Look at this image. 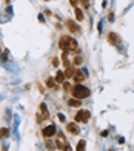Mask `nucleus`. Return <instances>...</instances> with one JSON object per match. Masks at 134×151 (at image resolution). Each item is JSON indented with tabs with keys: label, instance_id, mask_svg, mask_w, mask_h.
Here are the masks:
<instances>
[{
	"label": "nucleus",
	"instance_id": "f257e3e1",
	"mask_svg": "<svg viewBox=\"0 0 134 151\" xmlns=\"http://www.w3.org/2000/svg\"><path fill=\"white\" fill-rule=\"evenodd\" d=\"M76 40H73L71 37H68V35H63V37H60V40H59V48L60 49H63V51H68V49H73V48H76Z\"/></svg>",
	"mask_w": 134,
	"mask_h": 151
},
{
	"label": "nucleus",
	"instance_id": "2eb2a0df",
	"mask_svg": "<svg viewBox=\"0 0 134 151\" xmlns=\"http://www.w3.org/2000/svg\"><path fill=\"white\" fill-rule=\"evenodd\" d=\"M8 128H2L0 130V139H5V137H8Z\"/></svg>",
	"mask_w": 134,
	"mask_h": 151
},
{
	"label": "nucleus",
	"instance_id": "dca6fc26",
	"mask_svg": "<svg viewBox=\"0 0 134 151\" xmlns=\"http://www.w3.org/2000/svg\"><path fill=\"white\" fill-rule=\"evenodd\" d=\"M85 140H80L79 144H77V151H85Z\"/></svg>",
	"mask_w": 134,
	"mask_h": 151
},
{
	"label": "nucleus",
	"instance_id": "412c9836",
	"mask_svg": "<svg viewBox=\"0 0 134 151\" xmlns=\"http://www.w3.org/2000/svg\"><path fill=\"white\" fill-rule=\"evenodd\" d=\"M52 65L54 66H59V59H52Z\"/></svg>",
	"mask_w": 134,
	"mask_h": 151
},
{
	"label": "nucleus",
	"instance_id": "9d476101",
	"mask_svg": "<svg viewBox=\"0 0 134 151\" xmlns=\"http://www.w3.org/2000/svg\"><path fill=\"white\" fill-rule=\"evenodd\" d=\"M85 77H86V76H85L82 71H76V73H74V80L79 82V83H80L82 80H85Z\"/></svg>",
	"mask_w": 134,
	"mask_h": 151
},
{
	"label": "nucleus",
	"instance_id": "6ab92c4d",
	"mask_svg": "<svg viewBox=\"0 0 134 151\" xmlns=\"http://www.w3.org/2000/svg\"><path fill=\"white\" fill-rule=\"evenodd\" d=\"M56 145H57V148H59V150H63V144H62L60 140H57V142H56Z\"/></svg>",
	"mask_w": 134,
	"mask_h": 151
},
{
	"label": "nucleus",
	"instance_id": "5701e85b",
	"mask_svg": "<svg viewBox=\"0 0 134 151\" xmlns=\"http://www.w3.org/2000/svg\"><path fill=\"white\" fill-rule=\"evenodd\" d=\"M82 2H83V3H85V2H86V0H82Z\"/></svg>",
	"mask_w": 134,
	"mask_h": 151
},
{
	"label": "nucleus",
	"instance_id": "1a4fd4ad",
	"mask_svg": "<svg viewBox=\"0 0 134 151\" xmlns=\"http://www.w3.org/2000/svg\"><path fill=\"white\" fill-rule=\"evenodd\" d=\"M54 80H56L57 83H63V82H65V73H62V71H57V74H56Z\"/></svg>",
	"mask_w": 134,
	"mask_h": 151
},
{
	"label": "nucleus",
	"instance_id": "a211bd4d",
	"mask_svg": "<svg viewBox=\"0 0 134 151\" xmlns=\"http://www.w3.org/2000/svg\"><path fill=\"white\" fill-rule=\"evenodd\" d=\"M63 90H65V91H69V90H71V85H69V83H63Z\"/></svg>",
	"mask_w": 134,
	"mask_h": 151
},
{
	"label": "nucleus",
	"instance_id": "0eeeda50",
	"mask_svg": "<svg viewBox=\"0 0 134 151\" xmlns=\"http://www.w3.org/2000/svg\"><path fill=\"white\" fill-rule=\"evenodd\" d=\"M66 26H68V29H69L71 32H77V31H79V26H77L73 20H66Z\"/></svg>",
	"mask_w": 134,
	"mask_h": 151
},
{
	"label": "nucleus",
	"instance_id": "f3484780",
	"mask_svg": "<svg viewBox=\"0 0 134 151\" xmlns=\"http://www.w3.org/2000/svg\"><path fill=\"white\" fill-rule=\"evenodd\" d=\"M74 65H82V57H79V56H77V57L74 59Z\"/></svg>",
	"mask_w": 134,
	"mask_h": 151
},
{
	"label": "nucleus",
	"instance_id": "aec40b11",
	"mask_svg": "<svg viewBox=\"0 0 134 151\" xmlns=\"http://www.w3.org/2000/svg\"><path fill=\"white\" fill-rule=\"evenodd\" d=\"M63 151H73V150H71V147H69L68 144H65V145H63Z\"/></svg>",
	"mask_w": 134,
	"mask_h": 151
},
{
	"label": "nucleus",
	"instance_id": "6e6552de",
	"mask_svg": "<svg viewBox=\"0 0 134 151\" xmlns=\"http://www.w3.org/2000/svg\"><path fill=\"white\" fill-rule=\"evenodd\" d=\"M66 130L71 133V134H79V127L76 123H68L66 125Z\"/></svg>",
	"mask_w": 134,
	"mask_h": 151
},
{
	"label": "nucleus",
	"instance_id": "4468645a",
	"mask_svg": "<svg viewBox=\"0 0 134 151\" xmlns=\"http://www.w3.org/2000/svg\"><path fill=\"white\" fill-rule=\"evenodd\" d=\"M68 105H69V106H80V100H77V99L74 97V99L68 100Z\"/></svg>",
	"mask_w": 134,
	"mask_h": 151
},
{
	"label": "nucleus",
	"instance_id": "b1692460",
	"mask_svg": "<svg viewBox=\"0 0 134 151\" xmlns=\"http://www.w3.org/2000/svg\"><path fill=\"white\" fill-rule=\"evenodd\" d=\"M45 2H48V0H45Z\"/></svg>",
	"mask_w": 134,
	"mask_h": 151
},
{
	"label": "nucleus",
	"instance_id": "9b49d317",
	"mask_svg": "<svg viewBox=\"0 0 134 151\" xmlns=\"http://www.w3.org/2000/svg\"><path fill=\"white\" fill-rule=\"evenodd\" d=\"M46 86H48V88H51V90H59V88H57V85L54 83V79H51V77H48V79H46Z\"/></svg>",
	"mask_w": 134,
	"mask_h": 151
},
{
	"label": "nucleus",
	"instance_id": "39448f33",
	"mask_svg": "<svg viewBox=\"0 0 134 151\" xmlns=\"http://www.w3.org/2000/svg\"><path fill=\"white\" fill-rule=\"evenodd\" d=\"M42 134H43L45 137H51V136H54V134H56V127H54V125H49V127L43 128Z\"/></svg>",
	"mask_w": 134,
	"mask_h": 151
},
{
	"label": "nucleus",
	"instance_id": "7ed1b4c3",
	"mask_svg": "<svg viewBox=\"0 0 134 151\" xmlns=\"http://www.w3.org/2000/svg\"><path fill=\"white\" fill-rule=\"evenodd\" d=\"M90 117H91V114H90V111H83V110H80L77 114H76V122H88L90 120Z\"/></svg>",
	"mask_w": 134,
	"mask_h": 151
},
{
	"label": "nucleus",
	"instance_id": "ddd939ff",
	"mask_svg": "<svg viewBox=\"0 0 134 151\" xmlns=\"http://www.w3.org/2000/svg\"><path fill=\"white\" fill-rule=\"evenodd\" d=\"M74 73H76V71H74L71 66H68V68H66V71H65V77L71 79V77H74Z\"/></svg>",
	"mask_w": 134,
	"mask_h": 151
},
{
	"label": "nucleus",
	"instance_id": "20e7f679",
	"mask_svg": "<svg viewBox=\"0 0 134 151\" xmlns=\"http://www.w3.org/2000/svg\"><path fill=\"white\" fill-rule=\"evenodd\" d=\"M40 114L37 116V122H42L43 119H46L48 117V110H46V105L45 103H40Z\"/></svg>",
	"mask_w": 134,
	"mask_h": 151
},
{
	"label": "nucleus",
	"instance_id": "4be33fe9",
	"mask_svg": "<svg viewBox=\"0 0 134 151\" xmlns=\"http://www.w3.org/2000/svg\"><path fill=\"white\" fill-rule=\"evenodd\" d=\"M69 3H71L73 6H76V5H77V0H69Z\"/></svg>",
	"mask_w": 134,
	"mask_h": 151
},
{
	"label": "nucleus",
	"instance_id": "f8f14e48",
	"mask_svg": "<svg viewBox=\"0 0 134 151\" xmlns=\"http://www.w3.org/2000/svg\"><path fill=\"white\" fill-rule=\"evenodd\" d=\"M74 14H76V19H77L79 22H82V20H83V12H82V9H79V8H76V11H74Z\"/></svg>",
	"mask_w": 134,
	"mask_h": 151
},
{
	"label": "nucleus",
	"instance_id": "423d86ee",
	"mask_svg": "<svg viewBox=\"0 0 134 151\" xmlns=\"http://www.w3.org/2000/svg\"><path fill=\"white\" fill-rule=\"evenodd\" d=\"M108 42H110L111 45H119V35H117L116 32H110V34H108Z\"/></svg>",
	"mask_w": 134,
	"mask_h": 151
},
{
	"label": "nucleus",
	"instance_id": "f03ea898",
	"mask_svg": "<svg viewBox=\"0 0 134 151\" xmlns=\"http://www.w3.org/2000/svg\"><path fill=\"white\" fill-rule=\"evenodd\" d=\"M73 96L76 97V99H85V97H88L90 96V91H88V88H85L83 85H76L74 88H73Z\"/></svg>",
	"mask_w": 134,
	"mask_h": 151
}]
</instances>
